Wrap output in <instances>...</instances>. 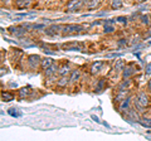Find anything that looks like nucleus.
I'll use <instances>...</instances> for the list:
<instances>
[{"label": "nucleus", "instance_id": "nucleus-25", "mask_svg": "<svg viewBox=\"0 0 151 141\" xmlns=\"http://www.w3.org/2000/svg\"><path fill=\"white\" fill-rule=\"evenodd\" d=\"M116 20L120 22V23H124V24H126V23H127V18H126V17H119V18H116Z\"/></svg>", "mask_w": 151, "mask_h": 141}, {"label": "nucleus", "instance_id": "nucleus-11", "mask_svg": "<svg viewBox=\"0 0 151 141\" xmlns=\"http://www.w3.org/2000/svg\"><path fill=\"white\" fill-rule=\"evenodd\" d=\"M70 68H69V65L68 64H64V65H62V67L59 68V70H58V74L60 77H63V76H68V74H70Z\"/></svg>", "mask_w": 151, "mask_h": 141}, {"label": "nucleus", "instance_id": "nucleus-19", "mask_svg": "<svg viewBox=\"0 0 151 141\" xmlns=\"http://www.w3.org/2000/svg\"><path fill=\"white\" fill-rule=\"evenodd\" d=\"M1 98H3V101L9 102V101H13V100H14V95H13L12 92L5 91V92H3V93H1Z\"/></svg>", "mask_w": 151, "mask_h": 141}, {"label": "nucleus", "instance_id": "nucleus-33", "mask_svg": "<svg viewBox=\"0 0 151 141\" xmlns=\"http://www.w3.org/2000/svg\"><path fill=\"white\" fill-rule=\"evenodd\" d=\"M89 1V0H83V3H84V5H86V4Z\"/></svg>", "mask_w": 151, "mask_h": 141}, {"label": "nucleus", "instance_id": "nucleus-6", "mask_svg": "<svg viewBox=\"0 0 151 141\" xmlns=\"http://www.w3.org/2000/svg\"><path fill=\"white\" fill-rule=\"evenodd\" d=\"M58 70H59V65H58V63H53L50 65L49 68H47L45 70H44V76L45 77H53L55 73H58Z\"/></svg>", "mask_w": 151, "mask_h": 141}, {"label": "nucleus", "instance_id": "nucleus-13", "mask_svg": "<svg viewBox=\"0 0 151 141\" xmlns=\"http://www.w3.org/2000/svg\"><path fill=\"white\" fill-rule=\"evenodd\" d=\"M101 3H102V0H89L86 5H87V8L89 9V10H93V9H96V8L100 6Z\"/></svg>", "mask_w": 151, "mask_h": 141}, {"label": "nucleus", "instance_id": "nucleus-9", "mask_svg": "<svg viewBox=\"0 0 151 141\" xmlns=\"http://www.w3.org/2000/svg\"><path fill=\"white\" fill-rule=\"evenodd\" d=\"M103 67V62H94L92 65H91V73L92 74H97L101 72V69Z\"/></svg>", "mask_w": 151, "mask_h": 141}, {"label": "nucleus", "instance_id": "nucleus-8", "mask_svg": "<svg viewBox=\"0 0 151 141\" xmlns=\"http://www.w3.org/2000/svg\"><path fill=\"white\" fill-rule=\"evenodd\" d=\"M79 77H81V72H79V69H73L72 72H70L69 74V82L70 83H74V82H77Z\"/></svg>", "mask_w": 151, "mask_h": 141}, {"label": "nucleus", "instance_id": "nucleus-22", "mask_svg": "<svg viewBox=\"0 0 151 141\" xmlns=\"http://www.w3.org/2000/svg\"><path fill=\"white\" fill-rule=\"evenodd\" d=\"M9 115L13 116V117H20L22 116V112L18 111L17 109H10V110H9Z\"/></svg>", "mask_w": 151, "mask_h": 141}, {"label": "nucleus", "instance_id": "nucleus-4", "mask_svg": "<svg viewBox=\"0 0 151 141\" xmlns=\"http://www.w3.org/2000/svg\"><path fill=\"white\" fill-rule=\"evenodd\" d=\"M40 63H42V58L39 57V55L33 54V55H29V57H28V65H29V68L33 69V70L39 68Z\"/></svg>", "mask_w": 151, "mask_h": 141}, {"label": "nucleus", "instance_id": "nucleus-5", "mask_svg": "<svg viewBox=\"0 0 151 141\" xmlns=\"http://www.w3.org/2000/svg\"><path fill=\"white\" fill-rule=\"evenodd\" d=\"M131 97H126L125 100H122L121 103H120V106H119V111L120 112H127L130 109H131Z\"/></svg>", "mask_w": 151, "mask_h": 141}, {"label": "nucleus", "instance_id": "nucleus-17", "mask_svg": "<svg viewBox=\"0 0 151 141\" xmlns=\"http://www.w3.org/2000/svg\"><path fill=\"white\" fill-rule=\"evenodd\" d=\"M29 93H30V88L29 87H23V88H20V90L18 91V95H19L20 98H24L27 96H29Z\"/></svg>", "mask_w": 151, "mask_h": 141}, {"label": "nucleus", "instance_id": "nucleus-1", "mask_svg": "<svg viewBox=\"0 0 151 141\" xmlns=\"http://www.w3.org/2000/svg\"><path fill=\"white\" fill-rule=\"evenodd\" d=\"M84 29V27L81 24H67L63 25L62 32L64 34H76V33H79Z\"/></svg>", "mask_w": 151, "mask_h": 141}, {"label": "nucleus", "instance_id": "nucleus-21", "mask_svg": "<svg viewBox=\"0 0 151 141\" xmlns=\"http://www.w3.org/2000/svg\"><path fill=\"white\" fill-rule=\"evenodd\" d=\"M125 68V63H124V60H117V62L115 63V69L116 70H124Z\"/></svg>", "mask_w": 151, "mask_h": 141}, {"label": "nucleus", "instance_id": "nucleus-32", "mask_svg": "<svg viewBox=\"0 0 151 141\" xmlns=\"http://www.w3.org/2000/svg\"><path fill=\"white\" fill-rule=\"evenodd\" d=\"M92 119H93L94 121H97V122H100V120H98V117H96V116H92Z\"/></svg>", "mask_w": 151, "mask_h": 141}, {"label": "nucleus", "instance_id": "nucleus-3", "mask_svg": "<svg viewBox=\"0 0 151 141\" xmlns=\"http://www.w3.org/2000/svg\"><path fill=\"white\" fill-rule=\"evenodd\" d=\"M84 5V3H83V0H69V1L67 3V9L65 10L67 12H78L79 9H81L82 6Z\"/></svg>", "mask_w": 151, "mask_h": 141}, {"label": "nucleus", "instance_id": "nucleus-28", "mask_svg": "<svg viewBox=\"0 0 151 141\" xmlns=\"http://www.w3.org/2000/svg\"><path fill=\"white\" fill-rule=\"evenodd\" d=\"M108 57H121V53H113V54H110Z\"/></svg>", "mask_w": 151, "mask_h": 141}, {"label": "nucleus", "instance_id": "nucleus-35", "mask_svg": "<svg viewBox=\"0 0 151 141\" xmlns=\"http://www.w3.org/2000/svg\"><path fill=\"white\" fill-rule=\"evenodd\" d=\"M149 44H151V42H150V43H149Z\"/></svg>", "mask_w": 151, "mask_h": 141}, {"label": "nucleus", "instance_id": "nucleus-15", "mask_svg": "<svg viewBox=\"0 0 151 141\" xmlns=\"http://www.w3.org/2000/svg\"><path fill=\"white\" fill-rule=\"evenodd\" d=\"M137 72V69L135 68H131V67H125L124 68V78H130L132 74Z\"/></svg>", "mask_w": 151, "mask_h": 141}, {"label": "nucleus", "instance_id": "nucleus-16", "mask_svg": "<svg viewBox=\"0 0 151 141\" xmlns=\"http://www.w3.org/2000/svg\"><path fill=\"white\" fill-rule=\"evenodd\" d=\"M32 4V0H18L17 1V6L19 9H25Z\"/></svg>", "mask_w": 151, "mask_h": 141}, {"label": "nucleus", "instance_id": "nucleus-10", "mask_svg": "<svg viewBox=\"0 0 151 141\" xmlns=\"http://www.w3.org/2000/svg\"><path fill=\"white\" fill-rule=\"evenodd\" d=\"M54 63V60L52 59V58H48V57H45V58H43L42 59V63H40V68L43 69V70H45L47 68H49L52 64Z\"/></svg>", "mask_w": 151, "mask_h": 141}, {"label": "nucleus", "instance_id": "nucleus-24", "mask_svg": "<svg viewBox=\"0 0 151 141\" xmlns=\"http://www.w3.org/2000/svg\"><path fill=\"white\" fill-rule=\"evenodd\" d=\"M103 32H105V33H112V32H115V28H113L112 25H105V29H103Z\"/></svg>", "mask_w": 151, "mask_h": 141}, {"label": "nucleus", "instance_id": "nucleus-30", "mask_svg": "<svg viewBox=\"0 0 151 141\" xmlns=\"http://www.w3.org/2000/svg\"><path fill=\"white\" fill-rule=\"evenodd\" d=\"M146 72H147V73H151V63L147 65V70H146Z\"/></svg>", "mask_w": 151, "mask_h": 141}, {"label": "nucleus", "instance_id": "nucleus-18", "mask_svg": "<svg viewBox=\"0 0 151 141\" xmlns=\"http://www.w3.org/2000/svg\"><path fill=\"white\" fill-rule=\"evenodd\" d=\"M124 6V1L122 0H111V8L117 10V9H121Z\"/></svg>", "mask_w": 151, "mask_h": 141}, {"label": "nucleus", "instance_id": "nucleus-36", "mask_svg": "<svg viewBox=\"0 0 151 141\" xmlns=\"http://www.w3.org/2000/svg\"><path fill=\"white\" fill-rule=\"evenodd\" d=\"M15 1H18V0H15Z\"/></svg>", "mask_w": 151, "mask_h": 141}, {"label": "nucleus", "instance_id": "nucleus-37", "mask_svg": "<svg viewBox=\"0 0 151 141\" xmlns=\"http://www.w3.org/2000/svg\"><path fill=\"white\" fill-rule=\"evenodd\" d=\"M150 18H151V15H150Z\"/></svg>", "mask_w": 151, "mask_h": 141}, {"label": "nucleus", "instance_id": "nucleus-23", "mask_svg": "<svg viewBox=\"0 0 151 141\" xmlns=\"http://www.w3.org/2000/svg\"><path fill=\"white\" fill-rule=\"evenodd\" d=\"M140 19H141V23H142V24H146V25H149L150 22H151V18L149 15H141Z\"/></svg>", "mask_w": 151, "mask_h": 141}, {"label": "nucleus", "instance_id": "nucleus-20", "mask_svg": "<svg viewBox=\"0 0 151 141\" xmlns=\"http://www.w3.org/2000/svg\"><path fill=\"white\" fill-rule=\"evenodd\" d=\"M68 82H69V78L67 76H63V77H60V79H58L57 86H58V87H65L68 84Z\"/></svg>", "mask_w": 151, "mask_h": 141}, {"label": "nucleus", "instance_id": "nucleus-12", "mask_svg": "<svg viewBox=\"0 0 151 141\" xmlns=\"http://www.w3.org/2000/svg\"><path fill=\"white\" fill-rule=\"evenodd\" d=\"M131 86V81L129 78H124V81L120 83L119 86V90L117 91H125V90H129V87Z\"/></svg>", "mask_w": 151, "mask_h": 141}, {"label": "nucleus", "instance_id": "nucleus-7", "mask_svg": "<svg viewBox=\"0 0 151 141\" xmlns=\"http://www.w3.org/2000/svg\"><path fill=\"white\" fill-rule=\"evenodd\" d=\"M9 30H10L12 34H14L15 37H18V38H22V37L25 34V32H27V29H25V28L23 27V25H22V27H12Z\"/></svg>", "mask_w": 151, "mask_h": 141}, {"label": "nucleus", "instance_id": "nucleus-27", "mask_svg": "<svg viewBox=\"0 0 151 141\" xmlns=\"http://www.w3.org/2000/svg\"><path fill=\"white\" fill-rule=\"evenodd\" d=\"M33 29L39 30V29H44V24H34V28Z\"/></svg>", "mask_w": 151, "mask_h": 141}, {"label": "nucleus", "instance_id": "nucleus-29", "mask_svg": "<svg viewBox=\"0 0 151 141\" xmlns=\"http://www.w3.org/2000/svg\"><path fill=\"white\" fill-rule=\"evenodd\" d=\"M147 90H149V91H151V79L147 82Z\"/></svg>", "mask_w": 151, "mask_h": 141}, {"label": "nucleus", "instance_id": "nucleus-31", "mask_svg": "<svg viewBox=\"0 0 151 141\" xmlns=\"http://www.w3.org/2000/svg\"><path fill=\"white\" fill-rule=\"evenodd\" d=\"M135 1H136V3H137V4H141V3H145V1H146V0H135Z\"/></svg>", "mask_w": 151, "mask_h": 141}, {"label": "nucleus", "instance_id": "nucleus-34", "mask_svg": "<svg viewBox=\"0 0 151 141\" xmlns=\"http://www.w3.org/2000/svg\"><path fill=\"white\" fill-rule=\"evenodd\" d=\"M9 0H1V3H8Z\"/></svg>", "mask_w": 151, "mask_h": 141}, {"label": "nucleus", "instance_id": "nucleus-26", "mask_svg": "<svg viewBox=\"0 0 151 141\" xmlns=\"http://www.w3.org/2000/svg\"><path fill=\"white\" fill-rule=\"evenodd\" d=\"M23 27H24L27 30H30V29H33V28H34V25L30 24V23H24V24H23Z\"/></svg>", "mask_w": 151, "mask_h": 141}, {"label": "nucleus", "instance_id": "nucleus-14", "mask_svg": "<svg viewBox=\"0 0 151 141\" xmlns=\"http://www.w3.org/2000/svg\"><path fill=\"white\" fill-rule=\"evenodd\" d=\"M139 122L144 126V127L151 129V117H140Z\"/></svg>", "mask_w": 151, "mask_h": 141}, {"label": "nucleus", "instance_id": "nucleus-38", "mask_svg": "<svg viewBox=\"0 0 151 141\" xmlns=\"http://www.w3.org/2000/svg\"><path fill=\"white\" fill-rule=\"evenodd\" d=\"M102 1H103V0H102Z\"/></svg>", "mask_w": 151, "mask_h": 141}, {"label": "nucleus", "instance_id": "nucleus-2", "mask_svg": "<svg viewBox=\"0 0 151 141\" xmlns=\"http://www.w3.org/2000/svg\"><path fill=\"white\" fill-rule=\"evenodd\" d=\"M135 100L137 101L141 106H144L145 109H147V107L150 106V103H151V101H150V97H149V95L146 92H144V91H141V92H139L137 95H136L135 97Z\"/></svg>", "mask_w": 151, "mask_h": 141}]
</instances>
